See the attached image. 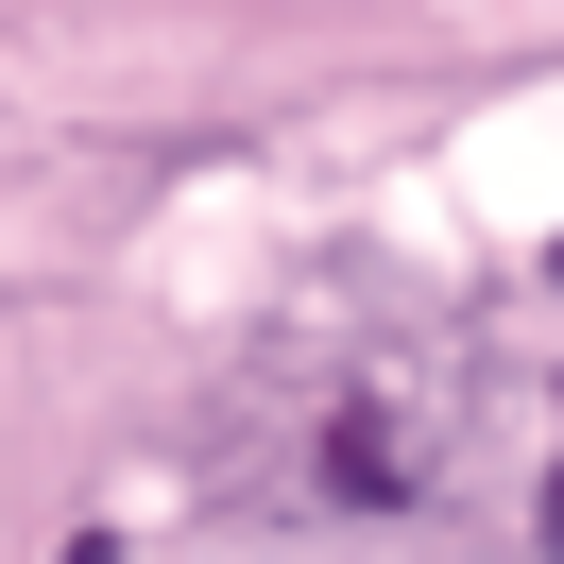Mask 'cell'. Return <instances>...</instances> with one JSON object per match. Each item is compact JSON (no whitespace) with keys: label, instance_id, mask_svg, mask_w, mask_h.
<instances>
[{"label":"cell","instance_id":"6da1fadb","mask_svg":"<svg viewBox=\"0 0 564 564\" xmlns=\"http://www.w3.org/2000/svg\"><path fill=\"white\" fill-rule=\"evenodd\" d=\"M530 547H547V564H564V462H547V496H530Z\"/></svg>","mask_w":564,"mask_h":564},{"label":"cell","instance_id":"7a4b0ae2","mask_svg":"<svg viewBox=\"0 0 564 564\" xmlns=\"http://www.w3.org/2000/svg\"><path fill=\"white\" fill-rule=\"evenodd\" d=\"M69 564H104V547H69Z\"/></svg>","mask_w":564,"mask_h":564}]
</instances>
